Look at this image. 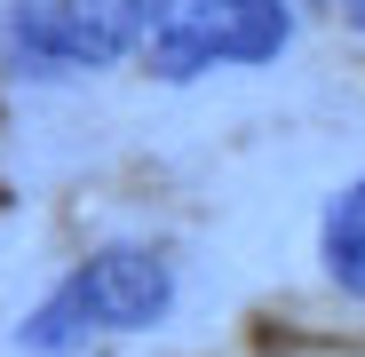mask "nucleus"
<instances>
[{"instance_id": "obj_1", "label": "nucleus", "mask_w": 365, "mask_h": 357, "mask_svg": "<svg viewBox=\"0 0 365 357\" xmlns=\"http://www.w3.org/2000/svg\"><path fill=\"white\" fill-rule=\"evenodd\" d=\"M175 302V270L151 247H103L88 270H72L64 286L40 302V318H24V349H72L88 333H143L159 326Z\"/></svg>"}, {"instance_id": "obj_2", "label": "nucleus", "mask_w": 365, "mask_h": 357, "mask_svg": "<svg viewBox=\"0 0 365 357\" xmlns=\"http://www.w3.org/2000/svg\"><path fill=\"white\" fill-rule=\"evenodd\" d=\"M294 40L286 0H143V48L159 80H199L215 64H270Z\"/></svg>"}, {"instance_id": "obj_3", "label": "nucleus", "mask_w": 365, "mask_h": 357, "mask_svg": "<svg viewBox=\"0 0 365 357\" xmlns=\"http://www.w3.org/2000/svg\"><path fill=\"white\" fill-rule=\"evenodd\" d=\"M9 40L40 72H103L143 40V0H9Z\"/></svg>"}, {"instance_id": "obj_4", "label": "nucleus", "mask_w": 365, "mask_h": 357, "mask_svg": "<svg viewBox=\"0 0 365 357\" xmlns=\"http://www.w3.org/2000/svg\"><path fill=\"white\" fill-rule=\"evenodd\" d=\"M326 270L365 302V183H349V191L326 207Z\"/></svg>"}, {"instance_id": "obj_5", "label": "nucleus", "mask_w": 365, "mask_h": 357, "mask_svg": "<svg viewBox=\"0 0 365 357\" xmlns=\"http://www.w3.org/2000/svg\"><path fill=\"white\" fill-rule=\"evenodd\" d=\"M349 16H357V24H365V0H349Z\"/></svg>"}]
</instances>
